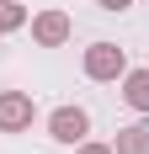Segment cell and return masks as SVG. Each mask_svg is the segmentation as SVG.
Listing matches in <instances>:
<instances>
[{"label":"cell","instance_id":"cell-4","mask_svg":"<svg viewBox=\"0 0 149 154\" xmlns=\"http://www.w3.org/2000/svg\"><path fill=\"white\" fill-rule=\"evenodd\" d=\"M32 37H37V48H59V43H69V16H64V11L32 16Z\"/></svg>","mask_w":149,"mask_h":154},{"label":"cell","instance_id":"cell-9","mask_svg":"<svg viewBox=\"0 0 149 154\" xmlns=\"http://www.w3.org/2000/svg\"><path fill=\"white\" fill-rule=\"evenodd\" d=\"M96 5H101V11H128L133 0H96Z\"/></svg>","mask_w":149,"mask_h":154},{"label":"cell","instance_id":"cell-2","mask_svg":"<svg viewBox=\"0 0 149 154\" xmlns=\"http://www.w3.org/2000/svg\"><path fill=\"white\" fill-rule=\"evenodd\" d=\"M32 128V96L27 91H0V133Z\"/></svg>","mask_w":149,"mask_h":154},{"label":"cell","instance_id":"cell-8","mask_svg":"<svg viewBox=\"0 0 149 154\" xmlns=\"http://www.w3.org/2000/svg\"><path fill=\"white\" fill-rule=\"evenodd\" d=\"M74 154H117V149H112V143H80Z\"/></svg>","mask_w":149,"mask_h":154},{"label":"cell","instance_id":"cell-7","mask_svg":"<svg viewBox=\"0 0 149 154\" xmlns=\"http://www.w3.org/2000/svg\"><path fill=\"white\" fill-rule=\"evenodd\" d=\"M16 27H27V5H16V0H0V37Z\"/></svg>","mask_w":149,"mask_h":154},{"label":"cell","instance_id":"cell-3","mask_svg":"<svg viewBox=\"0 0 149 154\" xmlns=\"http://www.w3.org/2000/svg\"><path fill=\"white\" fill-rule=\"evenodd\" d=\"M85 128H90V117L80 106H59L53 117H48V133H53L59 143H85Z\"/></svg>","mask_w":149,"mask_h":154},{"label":"cell","instance_id":"cell-1","mask_svg":"<svg viewBox=\"0 0 149 154\" xmlns=\"http://www.w3.org/2000/svg\"><path fill=\"white\" fill-rule=\"evenodd\" d=\"M85 75L90 80H122L128 75V53L117 43H90L85 48Z\"/></svg>","mask_w":149,"mask_h":154},{"label":"cell","instance_id":"cell-5","mask_svg":"<svg viewBox=\"0 0 149 154\" xmlns=\"http://www.w3.org/2000/svg\"><path fill=\"white\" fill-rule=\"evenodd\" d=\"M122 101L133 112H149V69H128L122 75Z\"/></svg>","mask_w":149,"mask_h":154},{"label":"cell","instance_id":"cell-6","mask_svg":"<svg viewBox=\"0 0 149 154\" xmlns=\"http://www.w3.org/2000/svg\"><path fill=\"white\" fill-rule=\"evenodd\" d=\"M117 154H149V122H133V128H117V138H112Z\"/></svg>","mask_w":149,"mask_h":154}]
</instances>
